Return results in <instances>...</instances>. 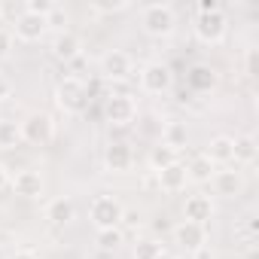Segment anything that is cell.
<instances>
[{
	"label": "cell",
	"mask_w": 259,
	"mask_h": 259,
	"mask_svg": "<svg viewBox=\"0 0 259 259\" xmlns=\"http://www.w3.org/2000/svg\"><path fill=\"white\" fill-rule=\"evenodd\" d=\"M22 128L16 119H0V150H16L22 147Z\"/></svg>",
	"instance_id": "obj_24"
},
{
	"label": "cell",
	"mask_w": 259,
	"mask_h": 259,
	"mask_svg": "<svg viewBox=\"0 0 259 259\" xmlns=\"http://www.w3.org/2000/svg\"><path fill=\"white\" fill-rule=\"evenodd\" d=\"M7 259H40L34 250H16V253H10Z\"/></svg>",
	"instance_id": "obj_35"
},
{
	"label": "cell",
	"mask_w": 259,
	"mask_h": 259,
	"mask_svg": "<svg viewBox=\"0 0 259 259\" xmlns=\"http://www.w3.org/2000/svg\"><path fill=\"white\" fill-rule=\"evenodd\" d=\"M195 37L204 43V46H220L229 34V19L223 10L217 13H195V25H192Z\"/></svg>",
	"instance_id": "obj_5"
},
{
	"label": "cell",
	"mask_w": 259,
	"mask_h": 259,
	"mask_svg": "<svg viewBox=\"0 0 259 259\" xmlns=\"http://www.w3.org/2000/svg\"><path fill=\"white\" fill-rule=\"evenodd\" d=\"M210 186H213V192L217 195H223V198H238L241 192H244V171H238V168H217L213 171V177H210Z\"/></svg>",
	"instance_id": "obj_14"
},
{
	"label": "cell",
	"mask_w": 259,
	"mask_h": 259,
	"mask_svg": "<svg viewBox=\"0 0 259 259\" xmlns=\"http://www.w3.org/2000/svg\"><path fill=\"white\" fill-rule=\"evenodd\" d=\"M183 165H186V177H189V183H210V177H213V171H217V165H213L210 159H204L201 153L192 156V159L183 162Z\"/></svg>",
	"instance_id": "obj_22"
},
{
	"label": "cell",
	"mask_w": 259,
	"mask_h": 259,
	"mask_svg": "<svg viewBox=\"0 0 259 259\" xmlns=\"http://www.w3.org/2000/svg\"><path fill=\"white\" fill-rule=\"evenodd\" d=\"M122 210H125V204L116 195H95V201L89 204V220H92L95 232H101V229H119Z\"/></svg>",
	"instance_id": "obj_4"
},
{
	"label": "cell",
	"mask_w": 259,
	"mask_h": 259,
	"mask_svg": "<svg viewBox=\"0 0 259 259\" xmlns=\"http://www.w3.org/2000/svg\"><path fill=\"white\" fill-rule=\"evenodd\" d=\"M104 119L110 125H116V128L132 125L138 119V101H135V95H128V92L107 95V101H104Z\"/></svg>",
	"instance_id": "obj_6"
},
{
	"label": "cell",
	"mask_w": 259,
	"mask_h": 259,
	"mask_svg": "<svg viewBox=\"0 0 259 259\" xmlns=\"http://www.w3.org/2000/svg\"><path fill=\"white\" fill-rule=\"evenodd\" d=\"M141 28L153 40H168L177 31V13L171 4H147L141 10Z\"/></svg>",
	"instance_id": "obj_1"
},
{
	"label": "cell",
	"mask_w": 259,
	"mask_h": 259,
	"mask_svg": "<svg viewBox=\"0 0 259 259\" xmlns=\"http://www.w3.org/2000/svg\"><path fill=\"white\" fill-rule=\"evenodd\" d=\"M49 52H52L55 61L70 64V61H76V58L82 55V37L73 34L70 28H67V31H58V34L52 37V43H49Z\"/></svg>",
	"instance_id": "obj_12"
},
{
	"label": "cell",
	"mask_w": 259,
	"mask_h": 259,
	"mask_svg": "<svg viewBox=\"0 0 259 259\" xmlns=\"http://www.w3.org/2000/svg\"><path fill=\"white\" fill-rule=\"evenodd\" d=\"M52 7H55V0H28V4L22 7V13H31V16H49L52 13Z\"/></svg>",
	"instance_id": "obj_29"
},
{
	"label": "cell",
	"mask_w": 259,
	"mask_h": 259,
	"mask_svg": "<svg viewBox=\"0 0 259 259\" xmlns=\"http://www.w3.org/2000/svg\"><path fill=\"white\" fill-rule=\"evenodd\" d=\"M98 67H101V76L110 79V82H122V79H128L135 73V61H132V55H128L125 49H107L101 55Z\"/></svg>",
	"instance_id": "obj_8"
},
{
	"label": "cell",
	"mask_w": 259,
	"mask_h": 259,
	"mask_svg": "<svg viewBox=\"0 0 259 259\" xmlns=\"http://www.w3.org/2000/svg\"><path fill=\"white\" fill-rule=\"evenodd\" d=\"M162 241L159 238H138L135 241V250H132V256L135 259H159L162 256Z\"/></svg>",
	"instance_id": "obj_25"
},
{
	"label": "cell",
	"mask_w": 259,
	"mask_h": 259,
	"mask_svg": "<svg viewBox=\"0 0 259 259\" xmlns=\"http://www.w3.org/2000/svg\"><path fill=\"white\" fill-rule=\"evenodd\" d=\"M213 217V201H210V195H189L186 201H183V220H189V223H198V226H207V220Z\"/></svg>",
	"instance_id": "obj_16"
},
{
	"label": "cell",
	"mask_w": 259,
	"mask_h": 259,
	"mask_svg": "<svg viewBox=\"0 0 259 259\" xmlns=\"http://www.w3.org/2000/svg\"><path fill=\"white\" fill-rule=\"evenodd\" d=\"M217 10H223L217 0H198V7H195V13H217Z\"/></svg>",
	"instance_id": "obj_33"
},
{
	"label": "cell",
	"mask_w": 259,
	"mask_h": 259,
	"mask_svg": "<svg viewBox=\"0 0 259 259\" xmlns=\"http://www.w3.org/2000/svg\"><path fill=\"white\" fill-rule=\"evenodd\" d=\"M4 13H7V7H4V4H0V19H4Z\"/></svg>",
	"instance_id": "obj_41"
},
{
	"label": "cell",
	"mask_w": 259,
	"mask_h": 259,
	"mask_svg": "<svg viewBox=\"0 0 259 259\" xmlns=\"http://www.w3.org/2000/svg\"><path fill=\"white\" fill-rule=\"evenodd\" d=\"M156 183H159V189H162V192H183V189H186V183H189V177H186V165H183V162L168 165L165 171H159V174H156Z\"/></svg>",
	"instance_id": "obj_18"
},
{
	"label": "cell",
	"mask_w": 259,
	"mask_h": 259,
	"mask_svg": "<svg viewBox=\"0 0 259 259\" xmlns=\"http://www.w3.org/2000/svg\"><path fill=\"white\" fill-rule=\"evenodd\" d=\"M159 144L171 147L174 153L186 150V144H189V128H186V122L168 119V122H165V128H162V141H159Z\"/></svg>",
	"instance_id": "obj_19"
},
{
	"label": "cell",
	"mask_w": 259,
	"mask_h": 259,
	"mask_svg": "<svg viewBox=\"0 0 259 259\" xmlns=\"http://www.w3.org/2000/svg\"><path fill=\"white\" fill-rule=\"evenodd\" d=\"M217 82H220V73L210 67V64H192L189 70H186V85H189V92H195V95H210L213 89H217Z\"/></svg>",
	"instance_id": "obj_15"
},
{
	"label": "cell",
	"mask_w": 259,
	"mask_h": 259,
	"mask_svg": "<svg viewBox=\"0 0 259 259\" xmlns=\"http://www.w3.org/2000/svg\"><path fill=\"white\" fill-rule=\"evenodd\" d=\"M201 156L210 159L217 168H220V165H232V138H229V135H217V138H210Z\"/></svg>",
	"instance_id": "obj_20"
},
{
	"label": "cell",
	"mask_w": 259,
	"mask_h": 259,
	"mask_svg": "<svg viewBox=\"0 0 259 259\" xmlns=\"http://www.w3.org/2000/svg\"><path fill=\"white\" fill-rule=\"evenodd\" d=\"M128 10V0H95L92 13L98 16H113V13H125Z\"/></svg>",
	"instance_id": "obj_27"
},
{
	"label": "cell",
	"mask_w": 259,
	"mask_h": 259,
	"mask_svg": "<svg viewBox=\"0 0 259 259\" xmlns=\"http://www.w3.org/2000/svg\"><path fill=\"white\" fill-rule=\"evenodd\" d=\"M159 259H177V256H171L168 250H162V256H159Z\"/></svg>",
	"instance_id": "obj_39"
},
{
	"label": "cell",
	"mask_w": 259,
	"mask_h": 259,
	"mask_svg": "<svg viewBox=\"0 0 259 259\" xmlns=\"http://www.w3.org/2000/svg\"><path fill=\"white\" fill-rule=\"evenodd\" d=\"M247 76H250V79L256 76V49L247 52Z\"/></svg>",
	"instance_id": "obj_34"
},
{
	"label": "cell",
	"mask_w": 259,
	"mask_h": 259,
	"mask_svg": "<svg viewBox=\"0 0 259 259\" xmlns=\"http://www.w3.org/2000/svg\"><path fill=\"white\" fill-rule=\"evenodd\" d=\"M67 19H70V16H67V10H64L61 4H55V7H52V13L46 16V25H49V28H55V34H58V31H67Z\"/></svg>",
	"instance_id": "obj_28"
},
{
	"label": "cell",
	"mask_w": 259,
	"mask_h": 259,
	"mask_svg": "<svg viewBox=\"0 0 259 259\" xmlns=\"http://www.w3.org/2000/svg\"><path fill=\"white\" fill-rule=\"evenodd\" d=\"M171 238H174V244L183 250V253H195V250H201V247H207V229L204 226H198V223H189V220H180L174 229H171Z\"/></svg>",
	"instance_id": "obj_9"
},
{
	"label": "cell",
	"mask_w": 259,
	"mask_h": 259,
	"mask_svg": "<svg viewBox=\"0 0 259 259\" xmlns=\"http://www.w3.org/2000/svg\"><path fill=\"white\" fill-rule=\"evenodd\" d=\"M138 82H141V92L147 95H168L174 89V70L165 61H147L138 70Z\"/></svg>",
	"instance_id": "obj_3"
},
{
	"label": "cell",
	"mask_w": 259,
	"mask_h": 259,
	"mask_svg": "<svg viewBox=\"0 0 259 259\" xmlns=\"http://www.w3.org/2000/svg\"><path fill=\"white\" fill-rule=\"evenodd\" d=\"M0 259H7V250H4V244H0Z\"/></svg>",
	"instance_id": "obj_40"
},
{
	"label": "cell",
	"mask_w": 259,
	"mask_h": 259,
	"mask_svg": "<svg viewBox=\"0 0 259 259\" xmlns=\"http://www.w3.org/2000/svg\"><path fill=\"white\" fill-rule=\"evenodd\" d=\"M174 162H180V153H174V150L165 147V144H156V147H150V153H147V165H150L153 174L165 171V168L174 165Z\"/></svg>",
	"instance_id": "obj_23"
},
{
	"label": "cell",
	"mask_w": 259,
	"mask_h": 259,
	"mask_svg": "<svg viewBox=\"0 0 259 259\" xmlns=\"http://www.w3.org/2000/svg\"><path fill=\"white\" fill-rule=\"evenodd\" d=\"M192 259H213V256H210V247H201V250H195V253H192Z\"/></svg>",
	"instance_id": "obj_37"
},
{
	"label": "cell",
	"mask_w": 259,
	"mask_h": 259,
	"mask_svg": "<svg viewBox=\"0 0 259 259\" xmlns=\"http://www.w3.org/2000/svg\"><path fill=\"white\" fill-rule=\"evenodd\" d=\"M122 238H125L122 229H101V232L95 235V244H98L104 253H113V250L122 247Z\"/></svg>",
	"instance_id": "obj_26"
},
{
	"label": "cell",
	"mask_w": 259,
	"mask_h": 259,
	"mask_svg": "<svg viewBox=\"0 0 259 259\" xmlns=\"http://www.w3.org/2000/svg\"><path fill=\"white\" fill-rule=\"evenodd\" d=\"M135 165V150L132 144H125V141H110L104 147V168L110 174H128Z\"/></svg>",
	"instance_id": "obj_10"
},
{
	"label": "cell",
	"mask_w": 259,
	"mask_h": 259,
	"mask_svg": "<svg viewBox=\"0 0 259 259\" xmlns=\"http://www.w3.org/2000/svg\"><path fill=\"white\" fill-rule=\"evenodd\" d=\"M135 226H141V213L138 210H122V223H119V229H135Z\"/></svg>",
	"instance_id": "obj_31"
},
{
	"label": "cell",
	"mask_w": 259,
	"mask_h": 259,
	"mask_svg": "<svg viewBox=\"0 0 259 259\" xmlns=\"http://www.w3.org/2000/svg\"><path fill=\"white\" fill-rule=\"evenodd\" d=\"M13 31L10 28H0V61H7L10 55H13Z\"/></svg>",
	"instance_id": "obj_30"
},
{
	"label": "cell",
	"mask_w": 259,
	"mask_h": 259,
	"mask_svg": "<svg viewBox=\"0 0 259 259\" xmlns=\"http://www.w3.org/2000/svg\"><path fill=\"white\" fill-rule=\"evenodd\" d=\"M10 95H13V79L7 73H0V101H10Z\"/></svg>",
	"instance_id": "obj_32"
},
{
	"label": "cell",
	"mask_w": 259,
	"mask_h": 259,
	"mask_svg": "<svg viewBox=\"0 0 259 259\" xmlns=\"http://www.w3.org/2000/svg\"><path fill=\"white\" fill-rule=\"evenodd\" d=\"M89 101H92L89 85H85L79 76H61V79H58V85H55V104H58L61 113L79 116V113L89 110Z\"/></svg>",
	"instance_id": "obj_2"
},
{
	"label": "cell",
	"mask_w": 259,
	"mask_h": 259,
	"mask_svg": "<svg viewBox=\"0 0 259 259\" xmlns=\"http://www.w3.org/2000/svg\"><path fill=\"white\" fill-rule=\"evenodd\" d=\"M7 186H10V171H7L4 165H0V192H4Z\"/></svg>",
	"instance_id": "obj_36"
},
{
	"label": "cell",
	"mask_w": 259,
	"mask_h": 259,
	"mask_svg": "<svg viewBox=\"0 0 259 259\" xmlns=\"http://www.w3.org/2000/svg\"><path fill=\"white\" fill-rule=\"evenodd\" d=\"M46 220L52 223V226H70L73 220H76V204H73V198H67V195H58V198H52L49 204H46Z\"/></svg>",
	"instance_id": "obj_17"
},
{
	"label": "cell",
	"mask_w": 259,
	"mask_h": 259,
	"mask_svg": "<svg viewBox=\"0 0 259 259\" xmlns=\"http://www.w3.org/2000/svg\"><path fill=\"white\" fill-rule=\"evenodd\" d=\"M49 31L46 19L43 16H31V13H19L16 22H13V40H22V43H37L43 40Z\"/></svg>",
	"instance_id": "obj_11"
},
{
	"label": "cell",
	"mask_w": 259,
	"mask_h": 259,
	"mask_svg": "<svg viewBox=\"0 0 259 259\" xmlns=\"http://www.w3.org/2000/svg\"><path fill=\"white\" fill-rule=\"evenodd\" d=\"M10 189H13L19 198H40L43 189H46V180H43L40 171L22 168V171H16V174L10 177Z\"/></svg>",
	"instance_id": "obj_13"
},
{
	"label": "cell",
	"mask_w": 259,
	"mask_h": 259,
	"mask_svg": "<svg viewBox=\"0 0 259 259\" xmlns=\"http://www.w3.org/2000/svg\"><path fill=\"white\" fill-rule=\"evenodd\" d=\"M19 128H22V141L31 147H46L55 138V122L49 113H28L19 122Z\"/></svg>",
	"instance_id": "obj_7"
},
{
	"label": "cell",
	"mask_w": 259,
	"mask_h": 259,
	"mask_svg": "<svg viewBox=\"0 0 259 259\" xmlns=\"http://www.w3.org/2000/svg\"><path fill=\"white\" fill-rule=\"evenodd\" d=\"M244 259H259V250H256V247H250V250L244 253Z\"/></svg>",
	"instance_id": "obj_38"
},
{
	"label": "cell",
	"mask_w": 259,
	"mask_h": 259,
	"mask_svg": "<svg viewBox=\"0 0 259 259\" xmlns=\"http://www.w3.org/2000/svg\"><path fill=\"white\" fill-rule=\"evenodd\" d=\"M256 153H259V147H256V138L253 135L232 138V162H235V168L238 165H253L256 162Z\"/></svg>",
	"instance_id": "obj_21"
}]
</instances>
